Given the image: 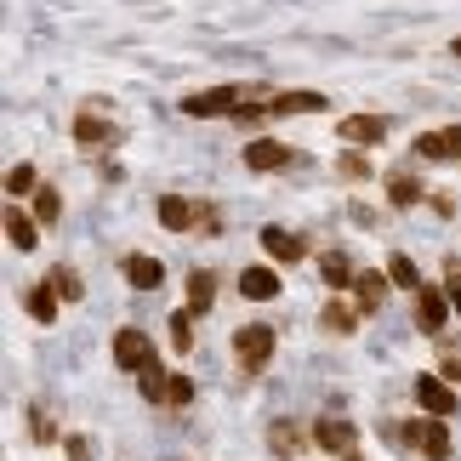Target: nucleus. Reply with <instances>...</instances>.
I'll return each instance as SVG.
<instances>
[{"mask_svg": "<svg viewBox=\"0 0 461 461\" xmlns=\"http://www.w3.org/2000/svg\"><path fill=\"white\" fill-rule=\"evenodd\" d=\"M411 319H416V330H421V336H438V330H445V319H450V296H445V291H433V285H421Z\"/></svg>", "mask_w": 461, "mask_h": 461, "instance_id": "obj_1", "label": "nucleus"}, {"mask_svg": "<svg viewBox=\"0 0 461 461\" xmlns=\"http://www.w3.org/2000/svg\"><path fill=\"white\" fill-rule=\"evenodd\" d=\"M234 109H240V92H234V86H217V92L183 97V114H194V120H217V114H234Z\"/></svg>", "mask_w": 461, "mask_h": 461, "instance_id": "obj_2", "label": "nucleus"}, {"mask_svg": "<svg viewBox=\"0 0 461 461\" xmlns=\"http://www.w3.org/2000/svg\"><path fill=\"white\" fill-rule=\"evenodd\" d=\"M234 353H240V365H245V370L268 365V353H274V330H268V325H245V330L234 336Z\"/></svg>", "mask_w": 461, "mask_h": 461, "instance_id": "obj_3", "label": "nucleus"}, {"mask_svg": "<svg viewBox=\"0 0 461 461\" xmlns=\"http://www.w3.org/2000/svg\"><path fill=\"white\" fill-rule=\"evenodd\" d=\"M411 445H416L421 456L445 461V456H450V428H445V416H428V421H416V428H411Z\"/></svg>", "mask_w": 461, "mask_h": 461, "instance_id": "obj_4", "label": "nucleus"}, {"mask_svg": "<svg viewBox=\"0 0 461 461\" xmlns=\"http://www.w3.org/2000/svg\"><path fill=\"white\" fill-rule=\"evenodd\" d=\"M336 137H348L353 149H370V143H382V137H387V120H376V114H348L342 126H336Z\"/></svg>", "mask_w": 461, "mask_h": 461, "instance_id": "obj_5", "label": "nucleus"}, {"mask_svg": "<svg viewBox=\"0 0 461 461\" xmlns=\"http://www.w3.org/2000/svg\"><path fill=\"white\" fill-rule=\"evenodd\" d=\"M313 438H319V450H330V456H353V445H359V433H353V421H336V416H325L313 428Z\"/></svg>", "mask_w": 461, "mask_h": 461, "instance_id": "obj_6", "label": "nucleus"}, {"mask_svg": "<svg viewBox=\"0 0 461 461\" xmlns=\"http://www.w3.org/2000/svg\"><path fill=\"white\" fill-rule=\"evenodd\" d=\"M416 404H421V411H433V416H450L456 411V393H450L445 376H416Z\"/></svg>", "mask_w": 461, "mask_h": 461, "instance_id": "obj_7", "label": "nucleus"}, {"mask_svg": "<svg viewBox=\"0 0 461 461\" xmlns=\"http://www.w3.org/2000/svg\"><path fill=\"white\" fill-rule=\"evenodd\" d=\"M114 359L126 365V370H143V365H154V348H149V336H143V330H120V336H114Z\"/></svg>", "mask_w": 461, "mask_h": 461, "instance_id": "obj_8", "label": "nucleus"}, {"mask_svg": "<svg viewBox=\"0 0 461 461\" xmlns=\"http://www.w3.org/2000/svg\"><path fill=\"white\" fill-rule=\"evenodd\" d=\"M240 296H251V303H274V296H279V274L274 268H245L240 274Z\"/></svg>", "mask_w": 461, "mask_h": 461, "instance_id": "obj_9", "label": "nucleus"}, {"mask_svg": "<svg viewBox=\"0 0 461 461\" xmlns=\"http://www.w3.org/2000/svg\"><path fill=\"white\" fill-rule=\"evenodd\" d=\"M285 159H291L285 143H274V137H257V143L245 149V166H251V171H279Z\"/></svg>", "mask_w": 461, "mask_h": 461, "instance_id": "obj_10", "label": "nucleus"}, {"mask_svg": "<svg viewBox=\"0 0 461 461\" xmlns=\"http://www.w3.org/2000/svg\"><path fill=\"white\" fill-rule=\"evenodd\" d=\"M325 109V92H279L268 103V114H319Z\"/></svg>", "mask_w": 461, "mask_h": 461, "instance_id": "obj_11", "label": "nucleus"}, {"mask_svg": "<svg viewBox=\"0 0 461 461\" xmlns=\"http://www.w3.org/2000/svg\"><path fill=\"white\" fill-rule=\"evenodd\" d=\"M428 159H461V126H445V131H433V137H421L416 143Z\"/></svg>", "mask_w": 461, "mask_h": 461, "instance_id": "obj_12", "label": "nucleus"}, {"mask_svg": "<svg viewBox=\"0 0 461 461\" xmlns=\"http://www.w3.org/2000/svg\"><path fill=\"white\" fill-rule=\"evenodd\" d=\"M159 222H166L171 234H188V228H194V205L183 200V194H166V200H159Z\"/></svg>", "mask_w": 461, "mask_h": 461, "instance_id": "obj_13", "label": "nucleus"}, {"mask_svg": "<svg viewBox=\"0 0 461 461\" xmlns=\"http://www.w3.org/2000/svg\"><path fill=\"white\" fill-rule=\"evenodd\" d=\"M262 251L279 257V262H296V257H303V240L285 234V228H262Z\"/></svg>", "mask_w": 461, "mask_h": 461, "instance_id": "obj_14", "label": "nucleus"}, {"mask_svg": "<svg viewBox=\"0 0 461 461\" xmlns=\"http://www.w3.org/2000/svg\"><path fill=\"white\" fill-rule=\"evenodd\" d=\"M126 279H131L137 291H154L159 279H166V268H159L154 257H126Z\"/></svg>", "mask_w": 461, "mask_h": 461, "instance_id": "obj_15", "label": "nucleus"}, {"mask_svg": "<svg viewBox=\"0 0 461 461\" xmlns=\"http://www.w3.org/2000/svg\"><path fill=\"white\" fill-rule=\"evenodd\" d=\"M34 222H41V217H23V211H6V240L17 245V251H34V240H41V234H34Z\"/></svg>", "mask_w": 461, "mask_h": 461, "instance_id": "obj_16", "label": "nucleus"}, {"mask_svg": "<svg viewBox=\"0 0 461 461\" xmlns=\"http://www.w3.org/2000/svg\"><path fill=\"white\" fill-rule=\"evenodd\" d=\"M387 200H393L399 211H411L421 200V183H416V176H404V171H393V176H387Z\"/></svg>", "mask_w": 461, "mask_h": 461, "instance_id": "obj_17", "label": "nucleus"}, {"mask_svg": "<svg viewBox=\"0 0 461 461\" xmlns=\"http://www.w3.org/2000/svg\"><path fill=\"white\" fill-rule=\"evenodd\" d=\"M211 303H217V279H211V274H188V308L205 313Z\"/></svg>", "mask_w": 461, "mask_h": 461, "instance_id": "obj_18", "label": "nucleus"}, {"mask_svg": "<svg viewBox=\"0 0 461 461\" xmlns=\"http://www.w3.org/2000/svg\"><path fill=\"white\" fill-rule=\"evenodd\" d=\"M387 279H393V285H404V291H421V274H416V262L411 257H387Z\"/></svg>", "mask_w": 461, "mask_h": 461, "instance_id": "obj_19", "label": "nucleus"}, {"mask_svg": "<svg viewBox=\"0 0 461 461\" xmlns=\"http://www.w3.org/2000/svg\"><path fill=\"white\" fill-rule=\"evenodd\" d=\"M137 387H143L149 399H166V393H171V376H166V365H143V370H137Z\"/></svg>", "mask_w": 461, "mask_h": 461, "instance_id": "obj_20", "label": "nucleus"}, {"mask_svg": "<svg viewBox=\"0 0 461 461\" xmlns=\"http://www.w3.org/2000/svg\"><path fill=\"white\" fill-rule=\"evenodd\" d=\"M319 268H325V285H353V262H348L342 251H325V262H319Z\"/></svg>", "mask_w": 461, "mask_h": 461, "instance_id": "obj_21", "label": "nucleus"}, {"mask_svg": "<svg viewBox=\"0 0 461 461\" xmlns=\"http://www.w3.org/2000/svg\"><path fill=\"white\" fill-rule=\"evenodd\" d=\"M29 313H34V319H58V285L29 291Z\"/></svg>", "mask_w": 461, "mask_h": 461, "instance_id": "obj_22", "label": "nucleus"}, {"mask_svg": "<svg viewBox=\"0 0 461 461\" xmlns=\"http://www.w3.org/2000/svg\"><path fill=\"white\" fill-rule=\"evenodd\" d=\"M382 296H387V279L382 274H365L359 279V308H382Z\"/></svg>", "mask_w": 461, "mask_h": 461, "instance_id": "obj_23", "label": "nucleus"}, {"mask_svg": "<svg viewBox=\"0 0 461 461\" xmlns=\"http://www.w3.org/2000/svg\"><path fill=\"white\" fill-rule=\"evenodd\" d=\"M51 285H58V296H63V303H80V296H86L80 274H68V268H58V274H51Z\"/></svg>", "mask_w": 461, "mask_h": 461, "instance_id": "obj_24", "label": "nucleus"}, {"mask_svg": "<svg viewBox=\"0 0 461 461\" xmlns=\"http://www.w3.org/2000/svg\"><path fill=\"white\" fill-rule=\"evenodd\" d=\"M188 319H194V308L188 313H171V342H176V353L194 348V325H188Z\"/></svg>", "mask_w": 461, "mask_h": 461, "instance_id": "obj_25", "label": "nucleus"}, {"mask_svg": "<svg viewBox=\"0 0 461 461\" xmlns=\"http://www.w3.org/2000/svg\"><path fill=\"white\" fill-rule=\"evenodd\" d=\"M41 183H34V166H12L6 171V194H34Z\"/></svg>", "mask_w": 461, "mask_h": 461, "instance_id": "obj_26", "label": "nucleus"}, {"mask_svg": "<svg viewBox=\"0 0 461 461\" xmlns=\"http://www.w3.org/2000/svg\"><path fill=\"white\" fill-rule=\"evenodd\" d=\"M75 137L92 149V143H103V137H109V126H97V114H80V120H75Z\"/></svg>", "mask_w": 461, "mask_h": 461, "instance_id": "obj_27", "label": "nucleus"}, {"mask_svg": "<svg viewBox=\"0 0 461 461\" xmlns=\"http://www.w3.org/2000/svg\"><path fill=\"white\" fill-rule=\"evenodd\" d=\"M268 438H274V450H285V456H291L296 445H303V433H296L291 421H274V428H268Z\"/></svg>", "mask_w": 461, "mask_h": 461, "instance_id": "obj_28", "label": "nucleus"}, {"mask_svg": "<svg viewBox=\"0 0 461 461\" xmlns=\"http://www.w3.org/2000/svg\"><path fill=\"white\" fill-rule=\"evenodd\" d=\"M58 211H63V200H58L51 188H41V194H34V217H41V222H58Z\"/></svg>", "mask_w": 461, "mask_h": 461, "instance_id": "obj_29", "label": "nucleus"}, {"mask_svg": "<svg viewBox=\"0 0 461 461\" xmlns=\"http://www.w3.org/2000/svg\"><path fill=\"white\" fill-rule=\"evenodd\" d=\"M325 325H330V330H342V336H348L353 325H359V319H353V308H342V303H330V308H325Z\"/></svg>", "mask_w": 461, "mask_h": 461, "instance_id": "obj_30", "label": "nucleus"}, {"mask_svg": "<svg viewBox=\"0 0 461 461\" xmlns=\"http://www.w3.org/2000/svg\"><path fill=\"white\" fill-rule=\"evenodd\" d=\"M166 404H194V382H188V376H171V393H166Z\"/></svg>", "mask_w": 461, "mask_h": 461, "instance_id": "obj_31", "label": "nucleus"}, {"mask_svg": "<svg viewBox=\"0 0 461 461\" xmlns=\"http://www.w3.org/2000/svg\"><path fill=\"white\" fill-rule=\"evenodd\" d=\"M68 461H92L86 456V438H68Z\"/></svg>", "mask_w": 461, "mask_h": 461, "instance_id": "obj_32", "label": "nucleus"}, {"mask_svg": "<svg viewBox=\"0 0 461 461\" xmlns=\"http://www.w3.org/2000/svg\"><path fill=\"white\" fill-rule=\"evenodd\" d=\"M450 308H456V319H461V274H456V285H450Z\"/></svg>", "mask_w": 461, "mask_h": 461, "instance_id": "obj_33", "label": "nucleus"}, {"mask_svg": "<svg viewBox=\"0 0 461 461\" xmlns=\"http://www.w3.org/2000/svg\"><path fill=\"white\" fill-rule=\"evenodd\" d=\"M456 58H461V41H456Z\"/></svg>", "mask_w": 461, "mask_h": 461, "instance_id": "obj_34", "label": "nucleus"}, {"mask_svg": "<svg viewBox=\"0 0 461 461\" xmlns=\"http://www.w3.org/2000/svg\"><path fill=\"white\" fill-rule=\"evenodd\" d=\"M348 461H359V456H348Z\"/></svg>", "mask_w": 461, "mask_h": 461, "instance_id": "obj_35", "label": "nucleus"}]
</instances>
